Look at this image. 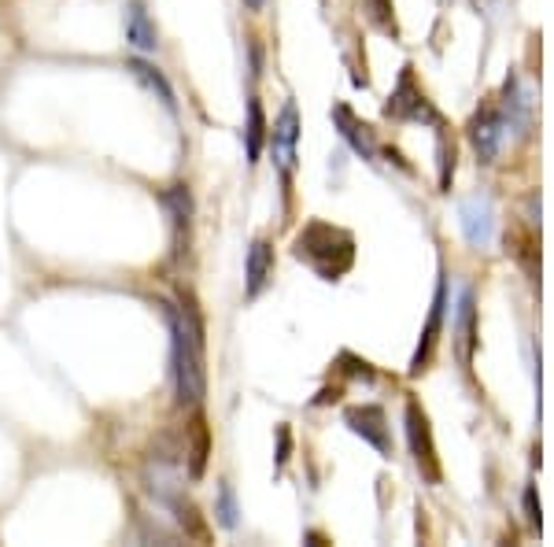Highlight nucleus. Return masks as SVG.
<instances>
[{
	"instance_id": "1",
	"label": "nucleus",
	"mask_w": 554,
	"mask_h": 547,
	"mask_svg": "<svg viewBox=\"0 0 554 547\" xmlns=\"http://www.w3.org/2000/svg\"><path fill=\"white\" fill-rule=\"evenodd\" d=\"M163 318L170 329V370L178 403H200L207 392V366H204V318L196 311V300L181 292L178 304L163 300Z\"/></svg>"
},
{
	"instance_id": "2",
	"label": "nucleus",
	"mask_w": 554,
	"mask_h": 547,
	"mask_svg": "<svg viewBox=\"0 0 554 547\" xmlns=\"http://www.w3.org/2000/svg\"><path fill=\"white\" fill-rule=\"evenodd\" d=\"M292 256L307 263L322 281H340L355 263V237L329 222H307L292 244Z\"/></svg>"
},
{
	"instance_id": "3",
	"label": "nucleus",
	"mask_w": 554,
	"mask_h": 547,
	"mask_svg": "<svg viewBox=\"0 0 554 547\" xmlns=\"http://www.w3.org/2000/svg\"><path fill=\"white\" fill-rule=\"evenodd\" d=\"M407 440H410V455L418 462L422 477L429 485H440V459H436L433 426H429V414L414 400L407 403Z\"/></svg>"
},
{
	"instance_id": "4",
	"label": "nucleus",
	"mask_w": 554,
	"mask_h": 547,
	"mask_svg": "<svg viewBox=\"0 0 554 547\" xmlns=\"http://www.w3.org/2000/svg\"><path fill=\"white\" fill-rule=\"evenodd\" d=\"M385 115L388 119H399V122H433V126L440 122L436 108L425 100V93L418 89V82H414V67H403L396 93H392L385 104Z\"/></svg>"
},
{
	"instance_id": "5",
	"label": "nucleus",
	"mask_w": 554,
	"mask_h": 547,
	"mask_svg": "<svg viewBox=\"0 0 554 547\" xmlns=\"http://www.w3.org/2000/svg\"><path fill=\"white\" fill-rule=\"evenodd\" d=\"M296 141H300V111L292 100H285V108L274 119V130H270V148H274V163L281 171L285 189L292 185V171H296Z\"/></svg>"
},
{
	"instance_id": "6",
	"label": "nucleus",
	"mask_w": 554,
	"mask_h": 547,
	"mask_svg": "<svg viewBox=\"0 0 554 547\" xmlns=\"http://www.w3.org/2000/svg\"><path fill=\"white\" fill-rule=\"evenodd\" d=\"M344 422L351 426V433H359L362 440H370L381 455H392V440H388V418L381 407L374 403H362V407H348Z\"/></svg>"
},
{
	"instance_id": "7",
	"label": "nucleus",
	"mask_w": 554,
	"mask_h": 547,
	"mask_svg": "<svg viewBox=\"0 0 554 547\" xmlns=\"http://www.w3.org/2000/svg\"><path fill=\"white\" fill-rule=\"evenodd\" d=\"M444 307H447V281H436V296H433V311H429V322L422 329V341H418V352L410 359V374L418 377L433 359L436 344H440V329H444Z\"/></svg>"
},
{
	"instance_id": "8",
	"label": "nucleus",
	"mask_w": 554,
	"mask_h": 547,
	"mask_svg": "<svg viewBox=\"0 0 554 547\" xmlns=\"http://www.w3.org/2000/svg\"><path fill=\"white\" fill-rule=\"evenodd\" d=\"M270 278H274V244L266 237H255L252 248H248V259H244V292H248V300H255L270 285Z\"/></svg>"
},
{
	"instance_id": "9",
	"label": "nucleus",
	"mask_w": 554,
	"mask_h": 547,
	"mask_svg": "<svg viewBox=\"0 0 554 547\" xmlns=\"http://www.w3.org/2000/svg\"><path fill=\"white\" fill-rule=\"evenodd\" d=\"M207 459H211V426H207L204 411H196L185 429V470L193 481L207 474Z\"/></svg>"
},
{
	"instance_id": "10",
	"label": "nucleus",
	"mask_w": 554,
	"mask_h": 547,
	"mask_svg": "<svg viewBox=\"0 0 554 547\" xmlns=\"http://www.w3.org/2000/svg\"><path fill=\"white\" fill-rule=\"evenodd\" d=\"M470 141H473V148H477L481 163H492L495 152H499V141H503V115H499L492 104L473 115V122H470Z\"/></svg>"
},
{
	"instance_id": "11",
	"label": "nucleus",
	"mask_w": 554,
	"mask_h": 547,
	"mask_svg": "<svg viewBox=\"0 0 554 547\" xmlns=\"http://www.w3.org/2000/svg\"><path fill=\"white\" fill-rule=\"evenodd\" d=\"M159 204L167 211L170 226H174V241H181L189 226H193V193H189V185H167L163 193H159Z\"/></svg>"
},
{
	"instance_id": "12",
	"label": "nucleus",
	"mask_w": 554,
	"mask_h": 547,
	"mask_svg": "<svg viewBox=\"0 0 554 547\" xmlns=\"http://www.w3.org/2000/svg\"><path fill=\"white\" fill-rule=\"evenodd\" d=\"M122 26H126V41H130L137 52H156L159 49V30H156V23L148 19V12L141 8V4H130V8H126Z\"/></svg>"
},
{
	"instance_id": "13",
	"label": "nucleus",
	"mask_w": 554,
	"mask_h": 547,
	"mask_svg": "<svg viewBox=\"0 0 554 547\" xmlns=\"http://www.w3.org/2000/svg\"><path fill=\"white\" fill-rule=\"evenodd\" d=\"M333 119H337V126H340V137H344V141H348V145L355 148L362 159L374 156V148H377L374 134H370V126H366V122L355 119V111H351L348 104H337V108H333Z\"/></svg>"
},
{
	"instance_id": "14",
	"label": "nucleus",
	"mask_w": 554,
	"mask_h": 547,
	"mask_svg": "<svg viewBox=\"0 0 554 547\" xmlns=\"http://www.w3.org/2000/svg\"><path fill=\"white\" fill-rule=\"evenodd\" d=\"M126 71H130L133 78H137V82H141V86H145L148 93H152V97L163 104V108H170V111L178 108V100H174V89H170L167 74L159 71V67H152L148 60H137V56H133V60H126Z\"/></svg>"
},
{
	"instance_id": "15",
	"label": "nucleus",
	"mask_w": 554,
	"mask_h": 547,
	"mask_svg": "<svg viewBox=\"0 0 554 547\" xmlns=\"http://www.w3.org/2000/svg\"><path fill=\"white\" fill-rule=\"evenodd\" d=\"M270 137V126H266V111L259 104V97L248 100V122H244V148H248V163H259L263 159V145Z\"/></svg>"
},
{
	"instance_id": "16",
	"label": "nucleus",
	"mask_w": 554,
	"mask_h": 547,
	"mask_svg": "<svg viewBox=\"0 0 554 547\" xmlns=\"http://www.w3.org/2000/svg\"><path fill=\"white\" fill-rule=\"evenodd\" d=\"M462 230H466L470 244H488V237H492V207H488V200H466L462 204Z\"/></svg>"
},
{
	"instance_id": "17",
	"label": "nucleus",
	"mask_w": 554,
	"mask_h": 547,
	"mask_svg": "<svg viewBox=\"0 0 554 547\" xmlns=\"http://www.w3.org/2000/svg\"><path fill=\"white\" fill-rule=\"evenodd\" d=\"M362 12L370 15V23L381 34H396V8H392V0H362Z\"/></svg>"
},
{
	"instance_id": "18",
	"label": "nucleus",
	"mask_w": 554,
	"mask_h": 547,
	"mask_svg": "<svg viewBox=\"0 0 554 547\" xmlns=\"http://www.w3.org/2000/svg\"><path fill=\"white\" fill-rule=\"evenodd\" d=\"M458 337H462V359L473 355V292H462V311H458Z\"/></svg>"
},
{
	"instance_id": "19",
	"label": "nucleus",
	"mask_w": 554,
	"mask_h": 547,
	"mask_svg": "<svg viewBox=\"0 0 554 547\" xmlns=\"http://www.w3.org/2000/svg\"><path fill=\"white\" fill-rule=\"evenodd\" d=\"M506 248H510V252H514V256H518L525 267H529V274H536V241H532L529 233H525V230H510V233H506Z\"/></svg>"
},
{
	"instance_id": "20",
	"label": "nucleus",
	"mask_w": 554,
	"mask_h": 547,
	"mask_svg": "<svg viewBox=\"0 0 554 547\" xmlns=\"http://www.w3.org/2000/svg\"><path fill=\"white\" fill-rule=\"evenodd\" d=\"M218 522L226 525V529L237 525V507H233V492H229V485L218 488Z\"/></svg>"
},
{
	"instance_id": "21",
	"label": "nucleus",
	"mask_w": 554,
	"mask_h": 547,
	"mask_svg": "<svg viewBox=\"0 0 554 547\" xmlns=\"http://www.w3.org/2000/svg\"><path fill=\"white\" fill-rule=\"evenodd\" d=\"M436 156H440V189H447V185H451V174H455V145L440 141Z\"/></svg>"
},
{
	"instance_id": "22",
	"label": "nucleus",
	"mask_w": 554,
	"mask_h": 547,
	"mask_svg": "<svg viewBox=\"0 0 554 547\" xmlns=\"http://www.w3.org/2000/svg\"><path fill=\"white\" fill-rule=\"evenodd\" d=\"M277 440H281V448H277V470H281V466H285V459H289V444H292L289 426H281V429H277Z\"/></svg>"
},
{
	"instance_id": "23",
	"label": "nucleus",
	"mask_w": 554,
	"mask_h": 547,
	"mask_svg": "<svg viewBox=\"0 0 554 547\" xmlns=\"http://www.w3.org/2000/svg\"><path fill=\"white\" fill-rule=\"evenodd\" d=\"M525 514H529L532 529H540V511H536V488H525Z\"/></svg>"
},
{
	"instance_id": "24",
	"label": "nucleus",
	"mask_w": 554,
	"mask_h": 547,
	"mask_svg": "<svg viewBox=\"0 0 554 547\" xmlns=\"http://www.w3.org/2000/svg\"><path fill=\"white\" fill-rule=\"evenodd\" d=\"M263 4H266V0H244V8H248V12H259Z\"/></svg>"
}]
</instances>
